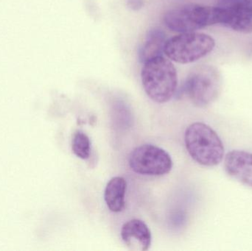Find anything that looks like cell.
I'll use <instances>...</instances> for the list:
<instances>
[{"instance_id": "6da1fadb", "label": "cell", "mask_w": 252, "mask_h": 251, "mask_svg": "<svg viewBox=\"0 0 252 251\" xmlns=\"http://www.w3.org/2000/svg\"><path fill=\"white\" fill-rule=\"evenodd\" d=\"M143 64L141 79L148 97L157 103L171 100L178 86L177 71L171 60L161 56L150 59Z\"/></svg>"}, {"instance_id": "7a4b0ae2", "label": "cell", "mask_w": 252, "mask_h": 251, "mask_svg": "<svg viewBox=\"0 0 252 251\" xmlns=\"http://www.w3.org/2000/svg\"><path fill=\"white\" fill-rule=\"evenodd\" d=\"M185 142L189 156L202 166H217L224 157V147L220 137L203 122H194L187 128Z\"/></svg>"}, {"instance_id": "3957f363", "label": "cell", "mask_w": 252, "mask_h": 251, "mask_svg": "<svg viewBox=\"0 0 252 251\" xmlns=\"http://www.w3.org/2000/svg\"><path fill=\"white\" fill-rule=\"evenodd\" d=\"M167 28L179 32H195L219 24V7L199 4H186L170 9L163 16Z\"/></svg>"}, {"instance_id": "277c9868", "label": "cell", "mask_w": 252, "mask_h": 251, "mask_svg": "<svg viewBox=\"0 0 252 251\" xmlns=\"http://www.w3.org/2000/svg\"><path fill=\"white\" fill-rule=\"evenodd\" d=\"M215 46L216 41L208 34L182 32L166 41L164 53L173 61L188 64L207 56Z\"/></svg>"}, {"instance_id": "5b68a950", "label": "cell", "mask_w": 252, "mask_h": 251, "mask_svg": "<svg viewBox=\"0 0 252 251\" xmlns=\"http://www.w3.org/2000/svg\"><path fill=\"white\" fill-rule=\"evenodd\" d=\"M221 84V75L217 68L210 65H200L188 74L184 91L195 106L204 108L218 98Z\"/></svg>"}, {"instance_id": "8992f818", "label": "cell", "mask_w": 252, "mask_h": 251, "mask_svg": "<svg viewBox=\"0 0 252 251\" xmlns=\"http://www.w3.org/2000/svg\"><path fill=\"white\" fill-rule=\"evenodd\" d=\"M129 166L137 174L161 176L171 171L173 161L168 153L153 144H145L133 149L129 156Z\"/></svg>"}, {"instance_id": "52a82bcc", "label": "cell", "mask_w": 252, "mask_h": 251, "mask_svg": "<svg viewBox=\"0 0 252 251\" xmlns=\"http://www.w3.org/2000/svg\"><path fill=\"white\" fill-rule=\"evenodd\" d=\"M226 173L244 185L252 188V153L234 150L224 158Z\"/></svg>"}, {"instance_id": "ba28073f", "label": "cell", "mask_w": 252, "mask_h": 251, "mask_svg": "<svg viewBox=\"0 0 252 251\" xmlns=\"http://www.w3.org/2000/svg\"><path fill=\"white\" fill-rule=\"evenodd\" d=\"M121 237L130 250L146 251L151 247V231L140 220L133 219L125 223L121 229Z\"/></svg>"}, {"instance_id": "9c48e42d", "label": "cell", "mask_w": 252, "mask_h": 251, "mask_svg": "<svg viewBox=\"0 0 252 251\" xmlns=\"http://www.w3.org/2000/svg\"><path fill=\"white\" fill-rule=\"evenodd\" d=\"M219 24L237 32H252V10L219 7Z\"/></svg>"}, {"instance_id": "30bf717a", "label": "cell", "mask_w": 252, "mask_h": 251, "mask_svg": "<svg viewBox=\"0 0 252 251\" xmlns=\"http://www.w3.org/2000/svg\"><path fill=\"white\" fill-rule=\"evenodd\" d=\"M164 31L158 28H152L148 31L145 41L139 50V59L142 63L154 57L162 56L166 43Z\"/></svg>"}, {"instance_id": "8fae6325", "label": "cell", "mask_w": 252, "mask_h": 251, "mask_svg": "<svg viewBox=\"0 0 252 251\" xmlns=\"http://www.w3.org/2000/svg\"><path fill=\"white\" fill-rule=\"evenodd\" d=\"M127 183L123 177H114L106 185L104 199L111 212H121L126 206V193Z\"/></svg>"}, {"instance_id": "7c38bea8", "label": "cell", "mask_w": 252, "mask_h": 251, "mask_svg": "<svg viewBox=\"0 0 252 251\" xmlns=\"http://www.w3.org/2000/svg\"><path fill=\"white\" fill-rule=\"evenodd\" d=\"M72 151L80 159H89L91 153V142L87 134L81 131H76L72 139Z\"/></svg>"}, {"instance_id": "4fadbf2b", "label": "cell", "mask_w": 252, "mask_h": 251, "mask_svg": "<svg viewBox=\"0 0 252 251\" xmlns=\"http://www.w3.org/2000/svg\"><path fill=\"white\" fill-rule=\"evenodd\" d=\"M218 6L223 7H242L252 10V0H218Z\"/></svg>"}, {"instance_id": "5bb4252c", "label": "cell", "mask_w": 252, "mask_h": 251, "mask_svg": "<svg viewBox=\"0 0 252 251\" xmlns=\"http://www.w3.org/2000/svg\"><path fill=\"white\" fill-rule=\"evenodd\" d=\"M127 6L132 10H139L144 6V0H127Z\"/></svg>"}]
</instances>
